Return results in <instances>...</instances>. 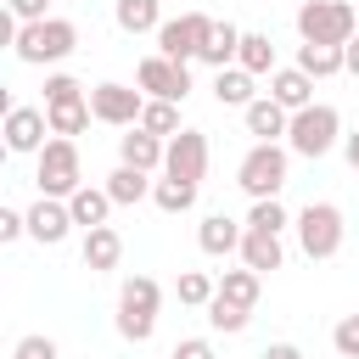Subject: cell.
I'll use <instances>...</instances> for the list:
<instances>
[{
	"instance_id": "cell-23",
	"label": "cell",
	"mask_w": 359,
	"mask_h": 359,
	"mask_svg": "<svg viewBox=\"0 0 359 359\" xmlns=\"http://www.w3.org/2000/svg\"><path fill=\"white\" fill-rule=\"evenodd\" d=\"M241 264H247V269H258V275H269V269H280V264H286V247H280V236H264V230H247V241H241Z\"/></svg>"
},
{
	"instance_id": "cell-9",
	"label": "cell",
	"mask_w": 359,
	"mask_h": 359,
	"mask_svg": "<svg viewBox=\"0 0 359 359\" xmlns=\"http://www.w3.org/2000/svg\"><path fill=\"white\" fill-rule=\"evenodd\" d=\"M90 112H95V123L135 129V123H140V112H146V95H140L135 84H118V79H107V84H95V90H90Z\"/></svg>"
},
{
	"instance_id": "cell-27",
	"label": "cell",
	"mask_w": 359,
	"mask_h": 359,
	"mask_svg": "<svg viewBox=\"0 0 359 359\" xmlns=\"http://www.w3.org/2000/svg\"><path fill=\"white\" fill-rule=\"evenodd\" d=\"M236 67H247L252 79L275 73V45H269V34H241V56H236Z\"/></svg>"
},
{
	"instance_id": "cell-21",
	"label": "cell",
	"mask_w": 359,
	"mask_h": 359,
	"mask_svg": "<svg viewBox=\"0 0 359 359\" xmlns=\"http://www.w3.org/2000/svg\"><path fill=\"white\" fill-rule=\"evenodd\" d=\"M67 208H73V224L101 230V224H107V213H112V196H107V185H79V191L67 196Z\"/></svg>"
},
{
	"instance_id": "cell-14",
	"label": "cell",
	"mask_w": 359,
	"mask_h": 359,
	"mask_svg": "<svg viewBox=\"0 0 359 359\" xmlns=\"http://www.w3.org/2000/svg\"><path fill=\"white\" fill-rule=\"evenodd\" d=\"M163 157H168V140L146 135L140 123L118 135V163H129V168H140V174H157V168H163Z\"/></svg>"
},
{
	"instance_id": "cell-18",
	"label": "cell",
	"mask_w": 359,
	"mask_h": 359,
	"mask_svg": "<svg viewBox=\"0 0 359 359\" xmlns=\"http://www.w3.org/2000/svg\"><path fill=\"white\" fill-rule=\"evenodd\" d=\"M118 258H123V236H118L112 224H101V230H84V269H90V275H107V269H118Z\"/></svg>"
},
{
	"instance_id": "cell-12",
	"label": "cell",
	"mask_w": 359,
	"mask_h": 359,
	"mask_svg": "<svg viewBox=\"0 0 359 359\" xmlns=\"http://www.w3.org/2000/svg\"><path fill=\"white\" fill-rule=\"evenodd\" d=\"M0 135H6V151H17V157L34 151V157H39V151L50 146V140H45V135H50V118H45V107H6V129H0Z\"/></svg>"
},
{
	"instance_id": "cell-40",
	"label": "cell",
	"mask_w": 359,
	"mask_h": 359,
	"mask_svg": "<svg viewBox=\"0 0 359 359\" xmlns=\"http://www.w3.org/2000/svg\"><path fill=\"white\" fill-rule=\"evenodd\" d=\"M258 359H303V348H297V342H269Z\"/></svg>"
},
{
	"instance_id": "cell-34",
	"label": "cell",
	"mask_w": 359,
	"mask_h": 359,
	"mask_svg": "<svg viewBox=\"0 0 359 359\" xmlns=\"http://www.w3.org/2000/svg\"><path fill=\"white\" fill-rule=\"evenodd\" d=\"M62 101H84V84L73 73H50L45 79V107H62Z\"/></svg>"
},
{
	"instance_id": "cell-35",
	"label": "cell",
	"mask_w": 359,
	"mask_h": 359,
	"mask_svg": "<svg viewBox=\"0 0 359 359\" xmlns=\"http://www.w3.org/2000/svg\"><path fill=\"white\" fill-rule=\"evenodd\" d=\"M331 348H337L342 359H359V309L337 320V331H331Z\"/></svg>"
},
{
	"instance_id": "cell-32",
	"label": "cell",
	"mask_w": 359,
	"mask_h": 359,
	"mask_svg": "<svg viewBox=\"0 0 359 359\" xmlns=\"http://www.w3.org/2000/svg\"><path fill=\"white\" fill-rule=\"evenodd\" d=\"M241 224H247V230H264V236H280V230L292 224V213L280 208V196H269V202H252Z\"/></svg>"
},
{
	"instance_id": "cell-1",
	"label": "cell",
	"mask_w": 359,
	"mask_h": 359,
	"mask_svg": "<svg viewBox=\"0 0 359 359\" xmlns=\"http://www.w3.org/2000/svg\"><path fill=\"white\" fill-rule=\"evenodd\" d=\"M337 146H342V112H337L331 101H314V107L292 112V129H286V151H292V157L320 163V157L337 151Z\"/></svg>"
},
{
	"instance_id": "cell-24",
	"label": "cell",
	"mask_w": 359,
	"mask_h": 359,
	"mask_svg": "<svg viewBox=\"0 0 359 359\" xmlns=\"http://www.w3.org/2000/svg\"><path fill=\"white\" fill-rule=\"evenodd\" d=\"M258 292H264V275H258V269H247V264L219 275V297H224V303H236V309H258Z\"/></svg>"
},
{
	"instance_id": "cell-6",
	"label": "cell",
	"mask_w": 359,
	"mask_h": 359,
	"mask_svg": "<svg viewBox=\"0 0 359 359\" xmlns=\"http://www.w3.org/2000/svg\"><path fill=\"white\" fill-rule=\"evenodd\" d=\"M292 230H297V247H303V258L325 264V258H337V252H342L348 219H342V208H337V202H309V208L292 219Z\"/></svg>"
},
{
	"instance_id": "cell-2",
	"label": "cell",
	"mask_w": 359,
	"mask_h": 359,
	"mask_svg": "<svg viewBox=\"0 0 359 359\" xmlns=\"http://www.w3.org/2000/svg\"><path fill=\"white\" fill-rule=\"evenodd\" d=\"M297 34H303V45L342 50L359 34V6H348V0H303L297 6Z\"/></svg>"
},
{
	"instance_id": "cell-20",
	"label": "cell",
	"mask_w": 359,
	"mask_h": 359,
	"mask_svg": "<svg viewBox=\"0 0 359 359\" xmlns=\"http://www.w3.org/2000/svg\"><path fill=\"white\" fill-rule=\"evenodd\" d=\"M213 95H219V107H252L258 101V79L247 73V67H224V73H213Z\"/></svg>"
},
{
	"instance_id": "cell-29",
	"label": "cell",
	"mask_w": 359,
	"mask_h": 359,
	"mask_svg": "<svg viewBox=\"0 0 359 359\" xmlns=\"http://www.w3.org/2000/svg\"><path fill=\"white\" fill-rule=\"evenodd\" d=\"M140 129H146V135H157V140H174V135L185 129V123H180V101H146Z\"/></svg>"
},
{
	"instance_id": "cell-7",
	"label": "cell",
	"mask_w": 359,
	"mask_h": 359,
	"mask_svg": "<svg viewBox=\"0 0 359 359\" xmlns=\"http://www.w3.org/2000/svg\"><path fill=\"white\" fill-rule=\"evenodd\" d=\"M34 185H39V196H56V202H67V196L84 185L79 140H62V135H50V146L34 157Z\"/></svg>"
},
{
	"instance_id": "cell-3",
	"label": "cell",
	"mask_w": 359,
	"mask_h": 359,
	"mask_svg": "<svg viewBox=\"0 0 359 359\" xmlns=\"http://www.w3.org/2000/svg\"><path fill=\"white\" fill-rule=\"evenodd\" d=\"M11 50H17V62H28V67H45V62H67V56L79 50V22H67V17L22 22V28H17V39H11Z\"/></svg>"
},
{
	"instance_id": "cell-26",
	"label": "cell",
	"mask_w": 359,
	"mask_h": 359,
	"mask_svg": "<svg viewBox=\"0 0 359 359\" xmlns=\"http://www.w3.org/2000/svg\"><path fill=\"white\" fill-rule=\"evenodd\" d=\"M45 118H50V135H62V140H73V135H84L90 129V95L84 101H62V107H45Z\"/></svg>"
},
{
	"instance_id": "cell-4",
	"label": "cell",
	"mask_w": 359,
	"mask_h": 359,
	"mask_svg": "<svg viewBox=\"0 0 359 359\" xmlns=\"http://www.w3.org/2000/svg\"><path fill=\"white\" fill-rule=\"evenodd\" d=\"M286 174H292V151H286L280 140H252V151L236 163V185H241L252 202H269V196H280Z\"/></svg>"
},
{
	"instance_id": "cell-22",
	"label": "cell",
	"mask_w": 359,
	"mask_h": 359,
	"mask_svg": "<svg viewBox=\"0 0 359 359\" xmlns=\"http://www.w3.org/2000/svg\"><path fill=\"white\" fill-rule=\"evenodd\" d=\"M112 22L123 34H157L163 28V0H118L112 6Z\"/></svg>"
},
{
	"instance_id": "cell-42",
	"label": "cell",
	"mask_w": 359,
	"mask_h": 359,
	"mask_svg": "<svg viewBox=\"0 0 359 359\" xmlns=\"http://www.w3.org/2000/svg\"><path fill=\"white\" fill-rule=\"evenodd\" d=\"M342 67H348V73H353V79H359V34H353V39H348V45H342Z\"/></svg>"
},
{
	"instance_id": "cell-25",
	"label": "cell",
	"mask_w": 359,
	"mask_h": 359,
	"mask_svg": "<svg viewBox=\"0 0 359 359\" xmlns=\"http://www.w3.org/2000/svg\"><path fill=\"white\" fill-rule=\"evenodd\" d=\"M236 56H241V28L236 22H213V39H208V50L196 62H208L213 73H224V67H236Z\"/></svg>"
},
{
	"instance_id": "cell-19",
	"label": "cell",
	"mask_w": 359,
	"mask_h": 359,
	"mask_svg": "<svg viewBox=\"0 0 359 359\" xmlns=\"http://www.w3.org/2000/svg\"><path fill=\"white\" fill-rule=\"evenodd\" d=\"M151 174H140V168H129V163H118L112 174H107V196H112V208H135V202H146L151 196Z\"/></svg>"
},
{
	"instance_id": "cell-36",
	"label": "cell",
	"mask_w": 359,
	"mask_h": 359,
	"mask_svg": "<svg viewBox=\"0 0 359 359\" xmlns=\"http://www.w3.org/2000/svg\"><path fill=\"white\" fill-rule=\"evenodd\" d=\"M11 359H56V342H50L45 331H28V337L11 348Z\"/></svg>"
},
{
	"instance_id": "cell-17",
	"label": "cell",
	"mask_w": 359,
	"mask_h": 359,
	"mask_svg": "<svg viewBox=\"0 0 359 359\" xmlns=\"http://www.w3.org/2000/svg\"><path fill=\"white\" fill-rule=\"evenodd\" d=\"M241 118H247V135L252 140H286V129H292V112L280 101H269V95H258Z\"/></svg>"
},
{
	"instance_id": "cell-8",
	"label": "cell",
	"mask_w": 359,
	"mask_h": 359,
	"mask_svg": "<svg viewBox=\"0 0 359 359\" xmlns=\"http://www.w3.org/2000/svg\"><path fill=\"white\" fill-rule=\"evenodd\" d=\"M208 39H213V17H208V11H180V17H168V22L157 28V56L191 62V56L208 50Z\"/></svg>"
},
{
	"instance_id": "cell-39",
	"label": "cell",
	"mask_w": 359,
	"mask_h": 359,
	"mask_svg": "<svg viewBox=\"0 0 359 359\" xmlns=\"http://www.w3.org/2000/svg\"><path fill=\"white\" fill-rule=\"evenodd\" d=\"M6 6H11L17 22H45V17H50V11H45L50 0H6Z\"/></svg>"
},
{
	"instance_id": "cell-33",
	"label": "cell",
	"mask_w": 359,
	"mask_h": 359,
	"mask_svg": "<svg viewBox=\"0 0 359 359\" xmlns=\"http://www.w3.org/2000/svg\"><path fill=\"white\" fill-rule=\"evenodd\" d=\"M208 325L224 331V337H241V331L252 325V309H236V303H224V297L213 292V303H208Z\"/></svg>"
},
{
	"instance_id": "cell-30",
	"label": "cell",
	"mask_w": 359,
	"mask_h": 359,
	"mask_svg": "<svg viewBox=\"0 0 359 359\" xmlns=\"http://www.w3.org/2000/svg\"><path fill=\"white\" fill-rule=\"evenodd\" d=\"M213 292H219V280H213L208 269H185V275L174 280V297H180L185 309H208V303H213Z\"/></svg>"
},
{
	"instance_id": "cell-31",
	"label": "cell",
	"mask_w": 359,
	"mask_h": 359,
	"mask_svg": "<svg viewBox=\"0 0 359 359\" xmlns=\"http://www.w3.org/2000/svg\"><path fill=\"white\" fill-rule=\"evenodd\" d=\"M151 202H157L163 213H191V208H196V185H185V180H168V174H163V180L151 185Z\"/></svg>"
},
{
	"instance_id": "cell-16",
	"label": "cell",
	"mask_w": 359,
	"mask_h": 359,
	"mask_svg": "<svg viewBox=\"0 0 359 359\" xmlns=\"http://www.w3.org/2000/svg\"><path fill=\"white\" fill-rule=\"evenodd\" d=\"M269 101H280L286 112H303V107H314V79L303 67H275L269 73Z\"/></svg>"
},
{
	"instance_id": "cell-10",
	"label": "cell",
	"mask_w": 359,
	"mask_h": 359,
	"mask_svg": "<svg viewBox=\"0 0 359 359\" xmlns=\"http://www.w3.org/2000/svg\"><path fill=\"white\" fill-rule=\"evenodd\" d=\"M135 84L146 101H185L191 95V67L185 62H168V56H146L135 67Z\"/></svg>"
},
{
	"instance_id": "cell-41",
	"label": "cell",
	"mask_w": 359,
	"mask_h": 359,
	"mask_svg": "<svg viewBox=\"0 0 359 359\" xmlns=\"http://www.w3.org/2000/svg\"><path fill=\"white\" fill-rule=\"evenodd\" d=\"M342 157H348V168L359 174V129H348V135H342Z\"/></svg>"
},
{
	"instance_id": "cell-13",
	"label": "cell",
	"mask_w": 359,
	"mask_h": 359,
	"mask_svg": "<svg viewBox=\"0 0 359 359\" xmlns=\"http://www.w3.org/2000/svg\"><path fill=\"white\" fill-rule=\"evenodd\" d=\"M67 230H73V208H67V202H56V196H39V202L28 208V236H34L39 247H56V241H67Z\"/></svg>"
},
{
	"instance_id": "cell-38",
	"label": "cell",
	"mask_w": 359,
	"mask_h": 359,
	"mask_svg": "<svg viewBox=\"0 0 359 359\" xmlns=\"http://www.w3.org/2000/svg\"><path fill=\"white\" fill-rule=\"evenodd\" d=\"M168 359H213V342L208 337H185V342H174Z\"/></svg>"
},
{
	"instance_id": "cell-37",
	"label": "cell",
	"mask_w": 359,
	"mask_h": 359,
	"mask_svg": "<svg viewBox=\"0 0 359 359\" xmlns=\"http://www.w3.org/2000/svg\"><path fill=\"white\" fill-rule=\"evenodd\" d=\"M28 236V213L22 208H0V241L11 247V241H22Z\"/></svg>"
},
{
	"instance_id": "cell-28",
	"label": "cell",
	"mask_w": 359,
	"mask_h": 359,
	"mask_svg": "<svg viewBox=\"0 0 359 359\" xmlns=\"http://www.w3.org/2000/svg\"><path fill=\"white\" fill-rule=\"evenodd\" d=\"M292 67H303L309 79H331V73H348L342 67V50H331V45H297V62Z\"/></svg>"
},
{
	"instance_id": "cell-11",
	"label": "cell",
	"mask_w": 359,
	"mask_h": 359,
	"mask_svg": "<svg viewBox=\"0 0 359 359\" xmlns=\"http://www.w3.org/2000/svg\"><path fill=\"white\" fill-rule=\"evenodd\" d=\"M163 174H168V180H185V185H202V180H208V135H202V129H180V135L168 140Z\"/></svg>"
},
{
	"instance_id": "cell-5",
	"label": "cell",
	"mask_w": 359,
	"mask_h": 359,
	"mask_svg": "<svg viewBox=\"0 0 359 359\" xmlns=\"http://www.w3.org/2000/svg\"><path fill=\"white\" fill-rule=\"evenodd\" d=\"M157 309H163V286L151 280V275H129L123 286H118V337L123 342H151V331H157Z\"/></svg>"
},
{
	"instance_id": "cell-15",
	"label": "cell",
	"mask_w": 359,
	"mask_h": 359,
	"mask_svg": "<svg viewBox=\"0 0 359 359\" xmlns=\"http://www.w3.org/2000/svg\"><path fill=\"white\" fill-rule=\"evenodd\" d=\"M241 241H247V224H236L230 213H208L196 224V247L208 258H230V252H241Z\"/></svg>"
}]
</instances>
